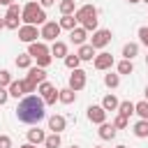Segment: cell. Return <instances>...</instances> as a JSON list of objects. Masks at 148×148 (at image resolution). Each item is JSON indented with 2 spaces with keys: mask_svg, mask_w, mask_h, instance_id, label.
<instances>
[{
  "mask_svg": "<svg viewBox=\"0 0 148 148\" xmlns=\"http://www.w3.org/2000/svg\"><path fill=\"white\" fill-rule=\"evenodd\" d=\"M46 111H44V99L37 95H28L21 99V104L16 106V118L25 125H35L39 120H44Z\"/></svg>",
  "mask_w": 148,
  "mask_h": 148,
  "instance_id": "obj_1",
  "label": "cell"
},
{
  "mask_svg": "<svg viewBox=\"0 0 148 148\" xmlns=\"http://www.w3.org/2000/svg\"><path fill=\"white\" fill-rule=\"evenodd\" d=\"M74 18L81 23V28L88 32V30H95L97 28V9L92 5H83L74 12Z\"/></svg>",
  "mask_w": 148,
  "mask_h": 148,
  "instance_id": "obj_2",
  "label": "cell"
},
{
  "mask_svg": "<svg viewBox=\"0 0 148 148\" xmlns=\"http://www.w3.org/2000/svg\"><path fill=\"white\" fill-rule=\"evenodd\" d=\"M21 16H23V21H25V25H44L46 23V14H44V9L37 5V2H28L23 9H21Z\"/></svg>",
  "mask_w": 148,
  "mask_h": 148,
  "instance_id": "obj_3",
  "label": "cell"
},
{
  "mask_svg": "<svg viewBox=\"0 0 148 148\" xmlns=\"http://www.w3.org/2000/svg\"><path fill=\"white\" fill-rule=\"evenodd\" d=\"M28 56L35 58V60H37V67H42V69L51 65V51H49V46L42 44V42H32V44L28 46Z\"/></svg>",
  "mask_w": 148,
  "mask_h": 148,
  "instance_id": "obj_4",
  "label": "cell"
},
{
  "mask_svg": "<svg viewBox=\"0 0 148 148\" xmlns=\"http://www.w3.org/2000/svg\"><path fill=\"white\" fill-rule=\"evenodd\" d=\"M42 81H46V72L42 67H30V72H28V76L23 81V90L25 92H35Z\"/></svg>",
  "mask_w": 148,
  "mask_h": 148,
  "instance_id": "obj_5",
  "label": "cell"
},
{
  "mask_svg": "<svg viewBox=\"0 0 148 148\" xmlns=\"http://www.w3.org/2000/svg\"><path fill=\"white\" fill-rule=\"evenodd\" d=\"M58 35H60V25H58L56 21H46V23L42 25V30H39V37L46 39V42H56Z\"/></svg>",
  "mask_w": 148,
  "mask_h": 148,
  "instance_id": "obj_6",
  "label": "cell"
},
{
  "mask_svg": "<svg viewBox=\"0 0 148 148\" xmlns=\"http://www.w3.org/2000/svg\"><path fill=\"white\" fill-rule=\"evenodd\" d=\"M109 42H111V30H95L92 39H90V46L92 49H104Z\"/></svg>",
  "mask_w": 148,
  "mask_h": 148,
  "instance_id": "obj_7",
  "label": "cell"
},
{
  "mask_svg": "<svg viewBox=\"0 0 148 148\" xmlns=\"http://www.w3.org/2000/svg\"><path fill=\"white\" fill-rule=\"evenodd\" d=\"M67 88H72L74 92L76 90H83L86 88V72L83 69H72V74H69V86Z\"/></svg>",
  "mask_w": 148,
  "mask_h": 148,
  "instance_id": "obj_8",
  "label": "cell"
},
{
  "mask_svg": "<svg viewBox=\"0 0 148 148\" xmlns=\"http://www.w3.org/2000/svg\"><path fill=\"white\" fill-rule=\"evenodd\" d=\"M37 37H39V32H37V25H21V28H18V39H21V42H25V44H32Z\"/></svg>",
  "mask_w": 148,
  "mask_h": 148,
  "instance_id": "obj_9",
  "label": "cell"
},
{
  "mask_svg": "<svg viewBox=\"0 0 148 148\" xmlns=\"http://www.w3.org/2000/svg\"><path fill=\"white\" fill-rule=\"evenodd\" d=\"M88 120L90 123H97V125H102L104 120H106V111L102 109V106H88Z\"/></svg>",
  "mask_w": 148,
  "mask_h": 148,
  "instance_id": "obj_10",
  "label": "cell"
},
{
  "mask_svg": "<svg viewBox=\"0 0 148 148\" xmlns=\"http://www.w3.org/2000/svg\"><path fill=\"white\" fill-rule=\"evenodd\" d=\"M113 65V56L111 53H99V56H95V67L97 69H109Z\"/></svg>",
  "mask_w": 148,
  "mask_h": 148,
  "instance_id": "obj_11",
  "label": "cell"
},
{
  "mask_svg": "<svg viewBox=\"0 0 148 148\" xmlns=\"http://www.w3.org/2000/svg\"><path fill=\"white\" fill-rule=\"evenodd\" d=\"M65 125H67V120H65L62 116H51V118H49V130H51L53 134L62 132V130H65Z\"/></svg>",
  "mask_w": 148,
  "mask_h": 148,
  "instance_id": "obj_12",
  "label": "cell"
},
{
  "mask_svg": "<svg viewBox=\"0 0 148 148\" xmlns=\"http://www.w3.org/2000/svg\"><path fill=\"white\" fill-rule=\"evenodd\" d=\"M113 136H116V127H113V123H102V125H99V139L109 141V139H113Z\"/></svg>",
  "mask_w": 148,
  "mask_h": 148,
  "instance_id": "obj_13",
  "label": "cell"
},
{
  "mask_svg": "<svg viewBox=\"0 0 148 148\" xmlns=\"http://www.w3.org/2000/svg\"><path fill=\"white\" fill-rule=\"evenodd\" d=\"M44 139H46V134H44L39 127H35V130H30V132H28V143H32V146L44 143Z\"/></svg>",
  "mask_w": 148,
  "mask_h": 148,
  "instance_id": "obj_14",
  "label": "cell"
},
{
  "mask_svg": "<svg viewBox=\"0 0 148 148\" xmlns=\"http://www.w3.org/2000/svg\"><path fill=\"white\" fill-rule=\"evenodd\" d=\"M49 51H51V56H56V58H65V56H67V44L56 39V42H53V46H51Z\"/></svg>",
  "mask_w": 148,
  "mask_h": 148,
  "instance_id": "obj_15",
  "label": "cell"
},
{
  "mask_svg": "<svg viewBox=\"0 0 148 148\" xmlns=\"http://www.w3.org/2000/svg\"><path fill=\"white\" fill-rule=\"evenodd\" d=\"M76 56H79V60H92V58H95V49H92L90 44H81Z\"/></svg>",
  "mask_w": 148,
  "mask_h": 148,
  "instance_id": "obj_16",
  "label": "cell"
},
{
  "mask_svg": "<svg viewBox=\"0 0 148 148\" xmlns=\"http://www.w3.org/2000/svg\"><path fill=\"white\" fill-rule=\"evenodd\" d=\"M58 99H60L62 104H72V102L76 99V92H74L72 88H62V90H58Z\"/></svg>",
  "mask_w": 148,
  "mask_h": 148,
  "instance_id": "obj_17",
  "label": "cell"
},
{
  "mask_svg": "<svg viewBox=\"0 0 148 148\" xmlns=\"http://www.w3.org/2000/svg\"><path fill=\"white\" fill-rule=\"evenodd\" d=\"M69 39L74 42V44H86V30L83 28H74V30H69Z\"/></svg>",
  "mask_w": 148,
  "mask_h": 148,
  "instance_id": "obj_18",
  "label": "cell"
},
{
  "mask_svg": "<svg viewBox=\"0 0 148 148\" xmlns=\"http://www.w3.org/2000/svg\"><path fill=\"white\" fill-rule=\"evenodd\" d=\"M118 104H120V102H118L113 95H106V97L102 99V109H104V111H118Z\"/></svg>",
  "mask_w": 148,
  "mask_h": 148,
  "instance_id": "obj_19",
  "label": "cell"
},
{
  "mask_svg": "<svg viewBox=\"0 0 148 148\" xmlns=\"http://www.w3.org/2000/svg\"><path fill=\"white\" fill-rule=\"evenodd\" d=\"M7 90H9L12 97H21V95H25V90H23V81H12Z\"/></svg>",
  "mask_w": 148,
  "mask_h": 148,
  "instance_id": "obj_20",
  "label": "cell"
},
{
  "mask_svg": "<svg viewBox=\"0 0 148 148\" xmlns=\"http://www.w3.org/2000/svg\"><path fill=\"white\" fill-rule=\"evenodd\" d=\"M134 136H139V139H146L148 136V120H139L134 125Z\"/></svg>",
  "mask_w": 148,
  "mask_h": 148,
  "instance_id": "obj_21",
  "label": "cell"
},
{
  "mask_svg": "<svg viewBox=\"0 0 148 148\" xmlns=\"http://www.w3.org/2000/svg\"><path fill=\"white\" fill-rule=\"evenodd\" d=\"M58 25H60V30L65 28V30H74L76 28V18H74V14L72 16H62L60 21H58Z\"/></svg>",
  "mask_w": 148,
  "mask_h": 148,
  "instance_id": "obj_22",
  "label": "cell"
},
{
  "mask_svg": "<svg viewBox=\"0 0 148 148\" xmlns=\"http://www.w3.org/2000/svg\"><path fill=\"white\" fill-rule=\"evenodd\" d=\"M118 113L125 116V118H130V116L134 113V104H132L130 99H127V102H120V104H118Z\"/></svg>",
  "mask_w": 148,
  "mask_h": 148,
  "instance_id": "obj_23",
  "label": "cell"
},
{
  "mask_svg": "<svg viewBox=\"0 0 148 148\" xmlns=\"http://www.w3.org/2000/svg\"><path fill=\"white\" fill-rule=\"evenodd\" d=\"M136 53H139V46H136V44H132V42H130V44H125V46H123V56H125V60H132Z\"/></svg>",
  "mask_w": 148,
  "mask_h": 148,
  "instance_id": "obj_24",
  "label": "cell"
},
{
  "mask_svg": "<svg viewBox=\"0 0 148 148\" xmlns=\"http://www.w3.org/2000/svg\"><path fill=\"white\" fill-rule=\"evenodd\" d=\"M134 113H139V116H141V120H148V99H143V102L134 104Z\"/></svg>",
  "mask_w": 148,
  "mask_h": 148,
  "instance_id": "obj_25",
  "label": "cell"
},
{
  "mask_svg": "<svg viewBox=\"0 0 148 148\" xmlns=\"http://www.w3.org/2000/svg\"><path fill=\"white\" fill-rule=\"evenodd\" d=\"M79 62H81V60H79L76 53H67V56H65V65H67L69 69H79Z\"/></svg>",
  "mask_w": 148,
  "mask_h": 148,
  "instance_id": "obj_26",
  "label": "cell"
},
{
  "mask_svg": "<svg viewBox=\"0 0 148 148\" xmlns=\"http://www.w3.org/2000/svg\"><path fill=\"white\" fill-rule=\"evenodd\" d=\"M132 72H134L132 60H120L118 62V74H132Z\"/></svg>",
  "mask_w": 148,
  "mask_h": 148,
  "instance_id": "obj_27",
  "label": "cell"
},
{
  "mask_svg": "<svg viewBox=\"0 0 148 148\" xmlns=\"http://www.w3.org/2000/svg\"><path fill=\"white\" fill-rule=\"evenodd\" d=\"M60 12H62V16H72L74 14V0H62L60 2Z\"/></svg>",
  "mask_w": 148,
  "mask_h": 148,
  "instance_id": "obj_28",
  "label": "cell"
},
{
  "mask_svg": "<svg viewBox=\"0 0 148 148\" xmlns=\"http://www.w3.org/2000/svg\"><path fill=\"white\" fill-rule=\"evenodd\" d=\"M104 83H106V88H118L120 74H106V76H104Z\"/></svg>",
  "mask_w": 148,
  "mask_h": 148,
  "instance_id": "obj_29",
  "label": "cell"
},
{
  "mask_svg": "<svg viewBox=\"0 0 148 148\" xmlns=\"http://www.w3.org/2000/svg\"><path fill=\"white\" fill-rule=\"evenodd\" d=\"M44 146H46V148H60V136H58V134L46 136V139H44Z\"/></svg>",
  "mask_w": 148,
  "mask_h": 148,
  "instance_id": "obj_30",
  "label": "cell"
},
{
  "mask_svg": "<svg viewBox=\"0 0 148 148\" xmlns=\"http://www.w3.org/2000/svg\"><path fill=\"white\" fill-rule=\"evenodd\" d=\"M30 60H32V58H30L28 53H21V56L16 58V67H21V69H25V67H30Z\"/></svg>",
  "mask_w": 148,
  "mask_h": 148,
  "instance_id": "obj_31",
  "label": "cell"
},
{
  "mask_svg": "<svg viewBox=\"0 0 148 148\" xmlns=\"http://www.w3.org/2000/svg\"><path fill=\"white\" fill-rule=\"evenodd\" d=\"M42 99H44V104H56V99H58V90H56V86H53V88H51Z\"/></svg>",
  "mask_w": 148,
  "mask_h": 148,
  "instance_id": "obj_32",
  "label": "cell"
},
{
  "mask_svg": "<svg viewBox=\"0 0 148 148\" xmlns=\"http://www.w3.org/2000/svg\"><path fill=\"white\" fill-rule=\"evenodd\" d=\"M9 83H12V74L7 69H0V88H9Z\"/></svg>",
  "mask_w": 148,
  "mask_h": 148,
  "instance_id": "obj_33",
  "label": "cell"
},
{
  "mask_svg": "<svg viewBox=\"0 0 148 148\" xmlns=\"http://www.w3.org/2000/svg\"><path fill=\"white\" fill-rule=\"evenodd\" d=\"M5 16H12V18H18V16H21V7L12 2V5L7 7V14H5Z\"/></svg>",
  "mask_w": 148,
  "mask_h": 148,
  "instance_id": "obj_34",
  "label": "cell"
},
{
  "mask_svg": "<svg viewBox=\"0 0 148 148\" xmlns=\"http://www.w3.org/2000/svg\"><path fill=\"white\" fill-rule=\"evenodd\" d=\"M113 127H116V130H125V127H127V118L118 113V116L113 118Z\"/></svg>",
  "mask_w": 148,
  "mask_h": 148,
  "instance_id": "obj_35",
  "label": "cell"
},
{
  "mask_svg": "<svg viewBox=\"0 0 148 148\" xmlns=\"http://www.w3.org/2000/svg\"><path fill=\"white\" fill-rule=\"evenodd\" d=\"M5 28H9V30H18V18L5 16Z\"/></svg>",
  "mask_w": 148,
  "mask_h": 148,
  "instance_id": "obj_36",
  "label": "cell"
},
{
  "mask_svg": "<svg viewBox=\"0 0 148 148\" xmlns=\"http://www.w3.org/2000/svg\"><path fill=\"white\" fill-rule=\"evenodd\" d=\"M139 39H141V44H146L148 46V28L143 25V28H139Z\"/></svg>",
  "mask_w": 148,
  "mask_h": 148,
  "instance_id": "obj_37",
  "label": "cell"
},
{
  "mask_svg": "<svg viewBox=\"0 0 148 148\" xmlns=\"http://www.w3.org/2000/svg\"><path fill=\"white\" fill-rule=\"evenodd\" d=\"M0 148H12V139L5 136V134H0Z\"/></svg>",
  "mask_w": 148,
  "mask_h": 148,
  "instance_id": "obj_38",
  "label": "cell"
},
{
  "mask_svg": "<svg viewBox=\"0 0 148 148\" xmlns=\"http://www.w3.org/2000/svg\"><path fill=\"white\" fill-rule=\"evenodd\" d=\"M7 97H9V90H7V88H0V106L7 102Z\"/></svg>",
  "mask_w": 148,
  "mask_h": 148,
  "instance_id": "obj_39",
  "label": "cell"
},
{
  "mask_svg": "<svg viewBox=\"0 0 148 148\" xmlns=\"http://www.w3.org/2000/svg\"><path fill=\"white\" fill-rule=\"evenodd\" d=\"M56 0H39V7H51Z\"/></svg>",
  "mask_w": 148,
  "mask_h": 148,
  "instance_id": "obj_40",
  "label": "cell"
},
{
  "mask_svg": "<svg viewBox=\"0 0 148 148\" xmlns=\"http://www.w3.org/2000/svg\"><path fill=\"white\" fill-rule=\"evenodd\" d=\"M12 2H14V0H0V5H7V7H9Z\"/></svg>",
  "mask_w": 148,
  "mask_h": 148,
  "instance_id": "obj_41",
  "label": "cell"
},
{
  "mask_svg": "<svg viewBox=\"0 0 148 148\" xmlns=\"http://www.w3.org/2000/svg\"><path fill=\"white\" fill-rule=\"evenodd\" d=\"M21 148H37V146H32V143H25V146H21Z\"/></svg>",
  "mask_w": 148,
  "mask_h": 148,
  "instance_id": "obj_42",
  "label": "cell"
},
{
  "mask_svg": "<svg viewBox=\"0 0 148 148\" xmlns=\"http://www.w3.org/2000/svg\"><path fill=\"white\" fill-rule=\"evenodd\" d=\"M2 28H5V18H0V30H2Z\"/></svg>",
  "mask_w": 148,
  "mask_h": 148,
  "instance_id": "obj_43",
  "label": "cell"
},
{
  "mask_svg": "<svg viewBox=\"0 0 148 148\" xmlns=\"http://www.w3.org/2000/svg\"><path fill=\"white\" fill-rule=\"evenodd\" d=\"M130 2H132V5H134V2H141V0H130Z\"/></svg>",
  "mask_w": 148,
  "mask_h": 148,
  "instance_id": "obj_44",
  "label": "cell"
},
{
  "mask_svg": "<svg viewBox=\"0 0 148 148\" xmlns=\"http://www.w3.org/2000/svg\"><path fill=\"white\" fill-rule=\"evenodd\" d=\"M146 99H148V88H146Z\"/></svg>",
  "mask_w": 148,
  "mask_h": 148,
  "instance_id": "obj_45",
  "label": "cell"
},
{
  "mask_svg": "<svg viewBox=\"0 0 148 148\" xmlns=\"http://www.w3.org/2000/svg\"><path fill=\"white\" fill-rule=\"evenodd\" d=\"M146 65H148V56H146Z\"/></svg>",
  "mask_w": 148,
  "mask_h": 148,
  "instance_id": "obj_46",
  "label": "cell"
},
{
  "mask_svg": "<svg viewBox=\"0 0 148 148\" xmlns=\"http://www.w3.org/2000/svg\"><path fill=\"white\" fill-rule=\"evenodd\" d=\"M116 148H125V146H116Z\"/></svg>",
  "mask_w": 148,
  "mask_h": 148,
  "instance_id": "obj_47",
  "label": "cell"
},
{
  "mask_svg": "<svg viewBox=\"0 0 148 148\" xmlns=\"http://www.w3.org/2000/svg\"><path fill=\"white\" fill-rule=\"evenodd\" d=\"M72 148H79V146H72Z\"/></svg>",
  "mask_w": 148,
  "mask_h": 148,
  "instance_id": "obj_48",
  "label": "cell"
},
{
  "mask_svg": "<svg viewBox=\"0 0 148 148\" xmlns=\"http://www.w3.org/2000/svg\"><path fill=\"white\" fill-rule=\"evenodd\" d=\"M143 2H148V0H143Z\"/></svg>",
  "mask_w": 148,
  "mask_h": 148,
  "instance_id": "obj_49",
  "label": "cell"
},
{
  "mask_svg": "<svg viewBox=\"0 0 148 148\" xmlns=\"http://www.w3.org/2000/svg\"><path fill=\"white\" fill-rule=\"evenodd\" d=\"M146 28H148V25H146Z\"/></svg>",
  "mask_w": 148,
  "mask_h": 148,
  "instance_id": "obj_50",
  "label": "cell"
},
{
  "mask_svg": "<svg viewBox=\"0 0 148 148\" xmlns=\"http://www.w3.org/2000/svg\"><path fill=\"white\" fill-rule=\"evenodd\" d=\"M97 148H99V146H97Z\"/></svg>",
  "mask_w": 148,
  "mask_h": 148,
  "instance_id": "obj_51",
  "label": "cell"
}]
</instances>
